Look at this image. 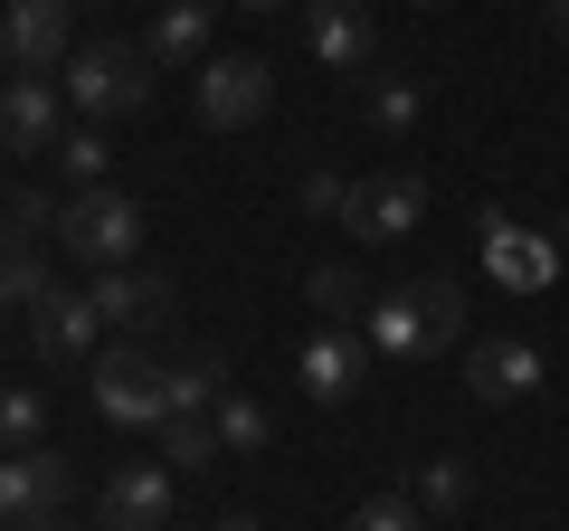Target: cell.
I'll list each match as a JSON object with an SVG mask.
<instances>
[{
    "instance_id": "6da1fadb",
    "label": "cell",
    "mask_w": 569,
    "mask_h": 531,
    "mask_svg": "<svg viewBox=\"0 0 569 531\" xmlns=\"http://www.w3.org/2000/svg\"><path fill=\"white\" fill-rule=\"evenodd\" d=\"M370 351L380 361H437V351L466 342V294H456V275H418V285H389L370 294Z\"/></svg>"
},
{
    "instance_id": "7a4b0ae2",
    "label": "cell",
    "mask_w": 569,
    "mask_h": 531,
    "mask_svg": "<svg viewBox=\"0 0 569 531\" xmlns=\"http://www.w3.org/2000/svg\"><path fill=\"white\" fill-rule=\"evenodd\" d=\"M67 104H77L86 123H114V114H142L152 104V48L133 39H86L77 58H67Z\"/></svg>"
},
{
    "instance_id": "3957f363",
    "label": "cell",
    "mask_w": 569,
    "mask_h": 531,
    "mask_svg": "<svg viewBox=\"0 0 569 531\" xmlns=\"http://www.w3.org/2000/svg\"><path fill=\"white\" fill-rule=\"evenodd\" d=\"M58 247L77 266H133L142 257V200H123V190H67L58 200Z\"/></svg>"
},
{
    "instance_id": "277c9868",
    "label": "cell",
    "mask_w": 569,
    "mask_h": 531,
    "mask_svg": "<svg viewBox=\"0 0 569 531\" xmlns=\"http://www.w3.org/2000/svg\"><path fill=\"white\" fill-rule=\"evenodd\" d=\"M96 409L114 418V428H162L171 418V370L142 342H104L96 351Z\"/></svg>"
},
{
    "instance_id": "5b68a950",
    "label": "cell",
    "mask_w": 569,
    "mask_h": 531,
    "mask_svg": "<svg viewBox=\"0 0 569 531\" xmlns=\"http://www.w3.org/2000/svg\"><path fill=\"white\" fill-rule=\"evenodd\" d=\"M190 104H200L209 133H247V123H266V104H276V67L266 58H209Z\"/></svg>"
},
{
    "instance_id": "8992f818",
    "label": "cell",
    "mask_w": 569,
    "mask_h": 531,
    "mask_svg": "<svg viewBox=\"0 0 569 531\" xmlns=\"http://www.w3.org/2000/svg\"><path fill=\"white\" fill-rule=\"evenodd\" d=\"M77 0H10V20H0V58L20 67V77H48V67L77 58Z\"/></svg>"
},
{
    "instance_id": "52a82bcc",
    "label": "cell",
    "mask_w": 569,
    "mask_h": 531,
    "mask_svg": "<svg viewBox=\"0 0 569 531\" xmlns=\"http://www.w3.org/2000/svg\"><path fill=\"white\" fill-rule=\"evenodd\" d=\"M418 219H427V181H418V171H370V181H351V209H342L351 238L399 247Z\"/></svg>"
},
{
    "instance_id": "ba28073f",
    "label": "cell",
    "mask_w": 569,
    "mask_h": 531,
    "mask_svg": "<svg viewBox=\"0 0 569 531\" xmlns=\"http://www.w3.org/2000/svg\"><path fill=\"white\" fill-rule=\"evenodd\" d=\"M86 294H96V313L114 332H162L171 313H181V285H171L162 266H104Z\"/></svg>"
},
{
    "instance_id": "9c48e42d",
    "label": "cell",
    "mask_w": 569,
    "mask_h": 531,
    "mask_svg": "<svg viewBox=\"0 0 569 531\" xmlns=\"http://www.w3.org/2000/svg\"><path fill=\"white\" fill-rule=\"evenodd\" d=\"M475 228H485V275H493L503 294H541L550 275H560V247H550V238H531V228L512 219V209H485Z\"/></svg>"
},
{
    "instance_id": "30bf717a",
    "label": "cell",
    "mask_w": 569,
    "mask_h": 531,
    "mask_svg": "<svg viewBox=\"0 0 569 531\" xmlns=\"http://www.w3.org/2000/svg\"><path fill=\"white\" fill-rule=\"evenodd\" d=\"M305 48L323 77H370V58H380V29H370L361 0H313L305 10Z\"/></svg>"
},
{
    "instance_id": "8fae6325",
    "label": "cell",
    "mask_w": 569,
    "mask_h": 531,
    "mask_svg": "<svg viewBox=\"0 0 569 531\" xmlns=\"http://www.w3.org/2000/svg\"><path fill=\"white\" fill-rule=\"evenodd\" d=\"M295 380H305V399L342 409V399H361V380H370V342H361V332H342V323H323L305 351H295Z\"/></svg>"
},
{
    "instance_id": "7c38bea8",
    "label": "cell",
    "mask_w": 569,
    "mask_h": 531,
    "mask_svg": "<svg viewBox=\"0 0 569 531\" xmlns=\"http://www.w3.org/2000/svg\"><path fill=\"white\" fill-rule=\"evenodd\" d=\"M550 370H541V351L522 342V332H485V342L466 351V389L485 399V409H512V399H531Z\"/></svg>"
},
{
    "instance_id": "4fadbf2b",
    "label": "cell",
    "mask_w": 569,
    "mask_h": 531,
    "mask_svg": "<svg viewBox=\"0 0 569 531\" xmlns=\"http://www.w3.org/2000/svg\"><path fill=\"white\" fill-rule=\"evenodd\" d=\"M77 493V465L58 447H29V455H0V512L10 522H48V512Z\"/></svg>"
},
{
    "instance_id": "5bb4252c",
    "label": "cell",
    "mask_w": 569,
    "mask_h": 531,
    "mask_svg": "<svg viewBox=\"0 0 569 531\" xmlns=\"http://www.w3.org/2000/svg\"><path fill=\"white\" fill-rule=\"evenodd\" d=\"M58 77H10L0 86V152H58Z\"/></svg>"
},
{
    "instance_id": "9a60e30c",
    "label": "cell",
    "mask_w": 569,
    "mask_h": 531,
    "mask_svg": "<svg viewBox=\"0 0 569 531\" xmlns=\"http://www.w3.org/2000/svg\"><path fill=\"white\" fill-rule=\"evenodd\" d=\"M96 294H39V304H29V351H39V361H86V351H96Z\"/></svg>"
},
{
    "instance_id": "2e32d148",
    "label": "cell",
    "mask_w": 569,
    "mask_h": 531,
    "mask_svg": "<svg viewBox=\"0 0 569 531\" xmlns=\"http://www.w3.org/2000/svg\"><path fill=\"white\" fill-rule=\"evenodd\" d=\"M96 522L104 531H171V465H114Z\"/></svg>"
},
{
    "instance_id": "e0dca14e",
    "label": "cell",
    "mask_w": 569,
    "mask_h": 531,
    "mask_svg": "<svg viewBox=\"0 0 569 531\" xmlns=\"http://www.w3.org/2000/svg\"><path fill=\"white\" fill-rule=\"evenodd\" d=\"M209 29H219V0H162V10H152V67H190L209 48Z\"/></svg>"
},
{
    "instance_id": "ac0fdd59",
    "label": "cell",
    "mask_w": 569,
    "mask_h": 531,
    "mask_svg": "<svg viewBox=\"0 0 569 531\" xmlns=\"http://www.w3.org/2000/svg\"><path fill=\"white\" fill-rule=\"evenodd\" d=\"M305 294H313V313H323V323H370V285H361V266H342V257H323L305 275Z\"/></svg>"
},
{
    "instance_id": "d6986e66",
    "label": "cell",
    "mask_w": 569,
    "mask_h": 531,
    "mask_svg": "<svg viewBox=\"0 0 569 531\" xmlns=\"http://www.w3.org/2000/svg\"><path fill=\"white\" fill-rule=\"evenodd\" d=\"M228 399V361L219 351H190L181 370H171V418H209Z\"/></svg>"
},
{
    "instance_id": "ffe728a7",
    "label": "cell",
    "mask_w": 569,
    "mask_h": 531,
    "mask_svg": "<svg viewBox=\"0 0 569 531\" xmlns=\"http://www.w3.org/2000/svg\"><path fill=\"white\" fill-rule=\"evenodd\" d=\"M466 503H475V455H427V474H418V512L456 522Z\"/></svg>"
},
{
    "instance_id": "44dd1931",
    "label": "cell",
    "mask_w": 569,
    "mask_h": 531,
    "mask_svg": "<svg viewBox=\"0 0 569 531\" xmlns=\"http://www.w3.org/2000/svg\"><path fill=\"white\" fill-rule=\"evenodd\" d=\"M58 171L77 190H104V171H114V143H104L96 123H77V133H58Z\"/></svg>"
},
{
    "instance_id": "7402d4cb",
    "label": "cell",
    "mask_w": 569,
    "mask_h": 531,
    "mask_svg": "<svg viewBox=\"0 0 569 531\" xmlns=\"http://www.w3.org/2000/svg\"><path fill=\"white\" fill-rule=\"evenodd\" d=\"M162 455H171V474H200V465H219V428L209 418H162Z\"/></svg>"
},
{
    "instance_id": "603a6c76",
    "label": "cell",
    "mask_w": 569,
    "mask_h": 531,
    "mask_svg": "<svg viewBox=\"0 0 569 531\" xmlns=\"http://www.w3.org/2000/svg\"><path fill=\"white\" fill-rule=\"evenodd\" d=\"M361 104H370V123H380V133H408V123L427 114V96L408 77H361Z\"/></svg>"
},
{
    "instance_id": "cb8c5ba5",
    "label": "cell",
    "mask_w": 569,
    "mask_h": 531,
    "mask_svg": "<svg viewBox=\"0 0 569 531\" xmlns=\"http://www.w3.org/2000/svg\"><path fill=\"white\" fill-rule=\"evenodd\" d=\"M209 428H219V447H228V455H257V447H266V409L247 399V389H228L219 409H209Z\"/></svg>"
},
{
    "instance_id": "d4e9b609",
    "label": "cell",
    "mask_w": 569,
    "mask_h": 531,
    "mask_svg": "<svg viewBox=\"0 0 569 531\" xmlns=\"http://www.w3.org/2000/svg\"><path fill=\"white\" fill-rule=\"evenodd\" d=\"M39 437H48V399H39V389H0V447L29 455Z\"/></svg>"
},
{
    "instance_id": "484cf974",
    "label": "cell",
    "mask_w": 569,
    "mask_h": 531,
    "mask_svg": "<svg viewBox=\"0 0 569 531\" xmlns=\"http://www.w3.org/2000/svg\"><path fill=\"white\" fill-rule=\"evenodd\" d=\"M342 531H427V512L408 503V493H370V503H351Z\"/></svg>"
},
{
    "instance_id": "4316f807",
    "label": "cell",
    "mask_w": 569,
    "mask_h": 531,
    "mask_svg": "<svg viewBox=\"0 0 569 531\" xmlns=\"http://www.w3.org/2000/svg\"><path fill=\"white\" fill-rule=\"evenodd\" d=\"M0 219L20 228L29 247H39V228H58V200H48V190H10V209H0Z\"/></svg>"
},
{
    "instance_id": "83f0119b",
    "label": "cell",
    "mask_w": 569,
    "mask_h": 531,
    "mask_svg": "<svg viewBox=\"0 0 569 531\" xmlns=\"http://www.w3.org/2000/svg\"><path fill=\"white\" fill-rule=\"evenodd\" d=\"M305 209H313V219H342V209H351V181H342V171H305Z\"/></svg>"
},
{
    "instance_id": "f1b7e54d",
    "label": "cell",
    "mask_w": 569,
    "mask_h": 531,
    "mask_svg": "<svg viewBox=\"0 0 569 531\" xmlns=\"http://www.w3.org/2000/svg\"><path fill=\"white\" fill-rule=\"evenodd\" d=\"M541 20H550V29H560V39H569V0H541Z\"/></svg>"
},
{
    "instance_id": "f546056e",
    "label": "cell",
    "mask_w": 569,
    "mask_h": 531,
    "mask_svg": "<svg viewBox=\"0 0 569 531\" xmlns=\"http://www.w3.org/2000/svg\"><path fill=\"white\" fill-rule=\"evenodd\" d=\"M209 531H257V512H228V522H209Z\"/></svg>"
},
{
    "instance_id": "4dcf8cb0",
    "label": "cell",
    "mask_w": 569,
    "mask_h": 531,
    "mask_svg": "<svg viewBox=\"0 0 569 531\" xmlns=\"http://www.w3.org/2000/svg\"><path fill=\"white\" fill-rule=\"evenodd\" d=\"M29 531H86V522H67V512H48V522H29Z\"/></svg>"
},
{
    "instance_id": "1f68e13d",
    "label": "cell",
    "mask_w": 569,
    "mask_h": 531,
    "mask_svg": "<svg viewBox=\"0 0 569 531\" xmlns=\"http://www.w3.org/2000/svg\"><path fill=\"white\" fill-rule=\"evenodd\" d=\"M0 313H20V294H10V275H0Z\"/></svg>"
},
{
    "instance_id": "d6a6232c",
    "label": "cell",
    "mask_w": 569,
    "mask_h": 531,
    "mask_svg": "<svg viewBox=\"0 0 569 531\" xmlns=\"http://www.w3.org/2000/svg\"><path fill=\"white\" fill-rule=\"evenodd\" d=\"M238 10H284V0H238Z\"/></svg>"
},
{
    "instance_id": "836d02e7",
    "label": "cell",
    "mask_w": 569,
    "mask_h": 531,
    "mask_svg": "<svg viewBox=\"0 0 569 531\" xmlns=\"http://www.w3.org/2000/svg\"><path fill=\"white\" fill-rule=\"evenodd\" d=\"M0 531H29V522H10V512H0Z\"/></svg>"
},
{
    "instance_id": "e575fe53",
    "label": "cell",
    "mask_w": 569,
    "mask_h": 531,
    "mask_svg": "<svg viewBox=\"0 0 569 531\" xmlns=\"http://www.w3.org/2000/svg\"><path fill=\"white\" fill-rule=\"evenodd\" d=\"M418 10H437V0H418Z\"/></svg>"
},
{
    "instance_id": "d590c367",
    "label": "cell",
    "mask_w": 569,
    "mask_h": 531,
    "mask_svg": "<svg viewBox=\"0 0 569 531\" xmlns=\"http://www.w3.org/2000/svg\"><path fill=\"white\" fill-rule=\"evenodd\" d=\"M0 209H10V190H0Z\"/></svg>"
},
{
    "instance_id": "8d00e7d4",
    "label": "cell",
    "mask_w": 569,
    "mask_h": 531,
    "mask_svg": "<svg viewBox=\"0 0 569 531\" xmlns=\"http://www.w3.org/2000/svg\"><path fill=\"white\" fill-rule=\"evenodd\" d=\"M560 238H569V219H560Z\"/></svg>"
}]
</instances>
